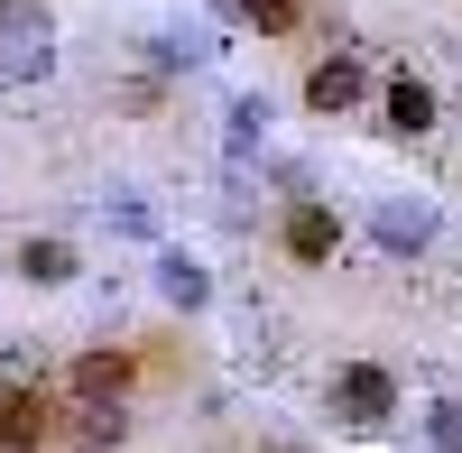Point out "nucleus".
<instances>
[{
	"mask_svg": "<svg viewBox=\"0 0 462 453\" xmlns=\"http://www.w3.org/2000/svg\"><path fill=\"white\" fill-rule=\"evenodd\" d=\"M231 19H250L259 37H287V28H296L305 10H296V0H231Z\"/></svg>",
	"mask_w": 462,
	"mask_h": 453,
	"instance_id": "obj_14",
	"label": "nucleus"
},
{
	"mask_svg": "<svg viewBox=\"0 0 462 453\" xmlns=\"http://www.w3.org/2000/svg\"><path fill=\"white\" fill-rule=\"evenodd\" d=\"M130 380H139L130 352H111V343L65 361V398H74V407H130Z\"/></svg>",
	"mask_w": 462,
	"mask_h": 453,
	"instance_id": "obj_4",
	"label": "nucleus"
},
{
	"mask_svg": "<svg viewBox=\"0 0 462 453\" xmlns=\"http://www.w3.org/2000/svg\"><path fill=\"white\" fill-rule=\"evenodd\" d=\"M389 407H398V380H389L379 361H352V370H333V417H342V426L379 435V426H389Z\"/></svg>",
	"mask_w": 462,
	"mask_h": 453,
	"instance_id": "obj_3",
	"label": "nucleus"
},
{
	"mask_svg": "<svg viewBox=\"0 0 462 453\" xmlns=\"http://www.w3.org/2000/svg\"><path fill=\"white\" fill-rule=\"evenodd\" d=\"M158 296L185 306V315H204V306H213V269H204V259H185V250H158Z\"/></svg>",
	"mask_w": 462,
	"mask_h": 453,
	"instance_id": "obj_10",
	"label": "nucleus"
},
{
	"mask_svg": "<svg viewBox=\"0 0 462 453\" xmlns=\"http://www.w3.org/2000/svg\"><path fill=\"white\" fill-rule=\"evenodd\" d=\"M361 93H370V74H361V47H342V56H324L315 74H305V111H324V121L361 111Z\"/></svg>",
	"mask_w": 462,
	"mask_h": 453,
	"instance_id": "obj_6",
	"label": "nucleus"
},
{
	"mask_svg": "<svg viewBox=\"0 0 462 453\" xmlns=\"http://www.w3.org/2000/svg\"><path fill=\"white\" fill-rule=\"evenodd\" d=\"M259 139H268V102H259V93H241V102L222 111V158H231V176L259 158Z\"/></svg>",
	"mask_w": 462,
	"mask_h": 453,
	"instance_id": "obj_11",
	"label": "nucleus"
},
{
	"mask_svg": "<svg viewBox=\"0 0 462 453\" xmlns=\"http://www.w3.org/2000/svg\"><path fill=\"white\" fill-rule=\"evenodd\" d=\"M278 241H287L296 269H333V259H342V213H333V204H287Z\"/></svg>",
	"mask_w": 462,
	"mask_h": 453,
	"instance_id": "obj_5",
	"label": "nucleus"
},
{
	"mask_svg": "<svg viewBox=\"0 0 462 453\" xmlns=\"http://www.w3.org/2000/svg\"><path fill=\"white\" fill-rule=\"evenodd\" d=\"M204 56H213V37H195V28H185V37L167 28V37H158V47H148V65H158V74H176V65H185V74H195Z\"/></svg>",
	"mask_w": 462,
	"mask_h": 453,
	"instance_id": "obj_13",
	"label": "nucleus"
},
{
	"mask_svg": "<svg viewBox=\"0 0 462 453\" xmlns=\"http://www.w3.org/2000/svg\"><path fill=\"white\" fill-rule=\"evenodd\" d=\"M102 222H111V232H130V241H148V232H158L148 195H111V204H102Z\"/></svg>",
	"mask_w": 462,
	"mask_h": 453,
	"instance_id": "obj_16",
	"label": "nucleus"
},
{
	"mask_svg": "<svg viewBox=\"0 0 462 453\" xmlns=\"http://www.w3.org/2000/svg\"><path fill=\"white\" fill-rule=\"evenodd\" d=\"M56 435H65L74 453H111V444H130V407H74Z\"/></svg>",
	"mask_w": 462,
	"mask_h": 453,
	"instance_id": "obj_12",
	"label": "nucleus"
},
{
	"mask_svg": "<svg viewBox=\"0 0 462 453\" xmlns=\"http://www.w3.org/2000/svg\"><path fill=\"white\" fill-rule=\"evenodd\" d=\"M10 269H19L28 287H74V278H84V250H74V241H56V232H28Z\"/></svg>",
	"mask_w": 462,
	"mask_h": 453,
	"instance_id": "obj_9",
	"label": "nucleus"
},
{
	"mask_svg": "<svg viewBox=\"0 0 462 453\" xmlns=\"http://www.w3.org/2000/svg\"><path fill=\"white\" fill-rule=\"evenodd\" d=\"M435 204L426 195H389V204H370V241H379V259H426L435 250Z\"/></svg>",
	"mask_w": 462,
	"mask_h": 453,
	"instance_id": "obj_2",
	"label": "nucleus"
},
{
	"mask_svg": "<svg viewBox=\"0 0 462 453\" xmlns=\"http://www.w3.org/2000/svg\"><path fill=\"white\" fill-rule=\"evenodd\" d=\"M47 74H56L47 0H0V84H47Z\"/></svg>",
	"mask_w": 462,
	"mask_h": 453,
	"instance_id": "obj_1",
	"label": "nucleus"
},
{
	"mask_svg": "<svg viewBox=\"0 0 462 453\" xmlns=\"http://www.w3.org/2000/svg\"><path fill=\"white\" fill-rule=\"evenodd\" d=\"M0 389H47V352L10 343V352H0Z\"/></svg>",
	"mask_w": 462,
	"mask_h": 453,
	"instance_id": "obj_15",
	"label": "nucleus"
},
{
	"mask_svg": "<svg viewBox=\"0 0 462 453\" xmlns=\"http://www.w3.org/2000/svg\"><path fill=\"white\" fill-rule=\"evenodd\" d=\"M47 435H56L47 389H0V453H37Z\"/></svg>",
	"mask_w": 462,
	"mask_h": 453,
	"instance_id": "obj_8",
	"label": "nucleus"
},
{
	"mask_svg": "<svg viewBox=\"0 0 462 453\" xmlns=\"http://www.w3.org/2000/svg\"><path fill=\"white\" fill-rule=\"evenodd\" d=\"M426 444L435 453H462V398H435L426 407Z\"/></svg>",
	"mask_w": 462,
	"mask_h": 453,
	"instance_id": "obj_17",
	"label": "nucleus"
},
{
	"mask_svg": "<svg viewBox=\"0 0 462 453\" xmlns=\"http://www.w3.org/2000/svg\"><path fill=\"white\" fill-rule=\"evenodd\" d=\"M379 121H389L398 139H426V130L444 121V102H435L426 74H389V93H379Z\"/></svg>",
	"mask_w": 462,
	"mask_h": 453,
	"instance_id": "obj_7",
	"label": "nucleus"
}]
</instances>
